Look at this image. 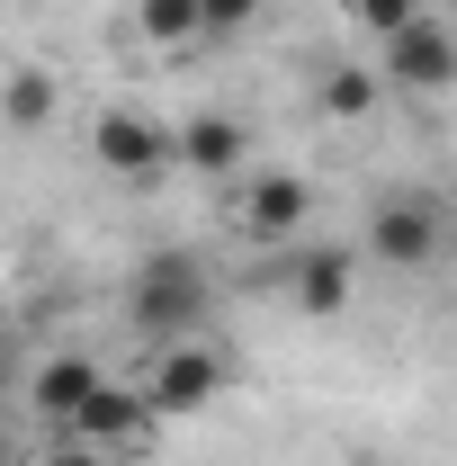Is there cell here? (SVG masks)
Wrapping results in <instances>:
<instances>
[{
	"mask_svg": "<svg viewBox=\"0 0 457 466\" xmlns=\"http://www.w3.org/2000/svg\"><path fill=\"white\" fill-rule=\"evenodd\" d=\"M242 153H251V135H242V116H216V108L179 116V162H188V171L225 179V171H242Z\"/></svg>",
	"mask_w": 457,
	"mask_h": 466,
	"instance_id": "cell-8",
	"label": "cell"
},
{
	"mask_svg": "<svg viewBox=\"0 0 457 466\" xmlns=\"http://www.w3.org/2000/svg\"><path fill=\"white\" fill-rule=\"evenodd\" d=\"M440 251H449V207H440L431 188L377 198V216H368V260H386V269H431Z\"/></svg>",
	"mask_w": 457,
	"mask_h": 466,
	"instance_id": "cell-2",
	"label": "cell"
},
{
	"mask_svg": "<svg viewBox=\"0 0 457 466\" xmlns=\"http://www.w3.org/2000/svg\"><path fill=\"white\" fill-rule=\"evenodd\" d=\"M296 314H314V323H332L350 305V251H296V288H287Z\"/></svg>",
	"mask_w": 457,
	"mask_h": 466,
	"instance_id": "cell-9",
	"label": "cell"
},
{
	"mask_svg": "<svg viewBox=\"0 0 457 466\" xmlns=\"http://www.w3.org/2000/svg\"><path fill=\"white\" fill-rule=\"evenodd\" d=\"M46 466H117V449H90V440H63Z\"/></svg>",
	"mask_w": 457,
	"mask_h": 466,
	"instance_id": "cell-16",
	"label": "cell"
},
{
	"mask_svg": "<svg viewBox=\"0 0 457 466\" xmlns=\"http://www.w3.org/2000/svg\"><path fill=\"white\" fill-rule=\"evenodd\" d=\"M153 431H162L153 386H99L90 404L72 412V431H63V440H90V449H153Z\"/></svg>",
	"mask_w": 457,
	"mask_h": 466,
	"instance_id": "cell-5",
	"label": "cell"
},
{
	"mask_svg": "<svg viewBox=\"0 0 457 466\" xmlns=\"http://www.w3.org/2000/svg\"><path fill=\"white\" fill-rule=\"evenodd\" d=\"M350 18H359V27H368V36L386 46L395 27H412V18H421V0H350Z\"/></svg>",
	"mask_w": 457,
	"mask_h": 466,
	"instance_id": "cell-13",
	"label": "cell"
},
{
	"mask_svg": "<svg viewBox=\"0 0 457 466\" xmlns=\"http://www.w3.org/2000/svg\"><path fill=\"white\" fill-rule=\"evenodd\" d=\"M46 108H55V81L36 63H18L9 72V126H46Z\"/></svg>",
	"mask_w": 457,
	"mask_h": 466,
	"instance_id": "cell-12",
	"label": "cell"
},
{
	"mask_svg": "<svg viewBox=\"0 0 457 466\" xmlns=\"http://www.w3.org/2000/svg\"><path fill=\"white\" fill-rule=\"evenodd\" d=\"M198 9H207V36H242L260 18V0H198Z\"/></svg>",
	"mask_w": 457,
	"mask_h": 466,
	"instance_id": "cell-15",
	"label": "cell"
},
{
	"mask_svg": "<svg viewBox=\"0 0 457 466\" xmlns=\"http://www.w3.org/2000/svg\"><path fill=\"white\" fill-rule=\"evenodd\" d=\"M386 81L395 90H421V99H440V90H457V27L449 18H412V27H395L386 36Z\"/></svg>",
	"mask_w": 457,
	"mask_h": 466,
	"instance_id": "cell-4",
	"label": "cell"
},
{
	"mask_svg": "<svg viewBox=\"0 0 457 466\" xmlns=\"http://www.w3.org/2000/svg\"><path fill=\"white\" fill-rule=\"evenodd\" d=\"M90 153H99V171L153 188V179L179 171V126H162V116H144V108H108L90 126Z\"/></svg>",
	"mask_w": 457,
	"mask_h": 466,
	"instance_id": "cell-3",
	"label": "cell"
},
{
	"mask_svg": "<svg viewBox=\"0 0 457 466\" xmlns=\"http://www.w3.org/2000/svg\"><path fill=\"white\" fill-rule=\"evenodd\" d=\"M305 216H314V188L296 171L251 179V198H242V233H251V242H287V233H305Z\"/></svg>",
	"mask_w": 457,
	"mask_h": 466,
	"instance_id": "cell-7",
	"label": "cell"
},
{
	"mask_svg": "<svg viewBox=\"0 0 457 466\" xmlns=\"http://www.w3.org/2000/svg\"><path fill=\"white\" fill-rule=\"evenodd\" d=\"M135 18H144L153 46H188V36H207V9H198V0H144Z\"/></svg>",
	"mask_w": 457,
	"mask_h": 466,
	"instance_id": "cell-11",
	"label": "cell"
},
{
	"mask_svg": "<svg viewBox=\"0 0 457 466\" xmlns=\"http://www.w3.org/2000/svg\"><path fill=\"white\" fill-rule=\"evenodd\" d=\"M323 108L332 116H368L377 108V81H368V72H332V81H323Z\"/></svg>",
	"mask_w": 457,
	"mask_h": 466,
	"instance_id": "cell-14",
	"label": "cell"
},
{
	"mask_svg": "<svg viewBox=\"0 0 457 466\" xmlns=\"http://www.w3.org/2000/svg\"><path fill=\"white\" fill-rule=\"evenodd\" d=\"M153 404H162V421H179V412H207L216 395H225V359L216 350H198V341H171L162 359H153Z\"/></svg>",
	"mask_w": 457,
	"mask_h": 466,
	"instance_id": "cell-6",
	"label": "cell"
},
{
	"mask_svg": "<svg viewBox=\"0 0 457 466\" xmlns=\"http://www.w3.org/2000/svg\"><path fill=\"white\" fill-rule=\"evenodd\" d=\"M198 314H207V269H198L188 251H153V260L126 279V323H135V341H179Z\"/></svg>",
	"mask_w": 457,
	"mask_h": 466,
	"instance_id": "cell-1",
	"label": "cell"
},
{
	"mask_svg": "<svg viewBox=\"0 0 457 466\" xmlns=\"http://www.w3.org/2000/svg\"><path fill=\"white\" fill-rule=\"evenodd\" d=\"M99 386H108V377H99L90 359H46V368H36V386H27V404L46 412V421H63V431H72V412L90 404Z\"/></svg>",
	"mask_w": 457,
	"mask_h": 466,
	"instance_id": "cell-10",
	"label": "cell"
}]
</instances>
